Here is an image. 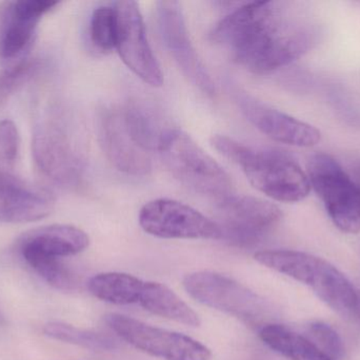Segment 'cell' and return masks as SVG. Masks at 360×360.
I'll return each mask as SVG.
<instances>
[{"label":"cell","instance_id":"83f0119b","mask_svg":"<svg viewBox=\"0 0 360 360\" xmlns=\"http://www.w3.org/2000/svg\"><path fill=\"white\" fill-rule=\"evenodd\" d=\"M356 315H357V316L359 317V319H360V294H359V304H357Z\"/></svg>","mask_w":360,"mask_h":360},{"label":"cell","instance_id":"2e32d148","mask_svg":"<svg viewBox=\"0 0 360 360\" xmlns=\"http://www.w3.org/2000/svg\"><path fill=\"white\" fill-rule=\"evenodd\" d=\"M55 198L48 190L34 185L14 173L0 171V222L29 223L48 217Z\"/></svg>","mask_w":360,"mask_h":360},{"label":"cell","instance_id":"d4e9b609","mask_svg":"<svg viewBox=\"0 0 360 360\" xmlns=\"http://www.w3.org/2000/svg\"><path fill=\"white\" fill-rule=\"evenodd\" d=\"M39 69V61L27 56L8 66L0 72V107L6 105L8 99L27 84Z\"/></svg>","mask_w":360,"mask_h":360},{"label":"cell","instance_id":"44dd1931","mask_svg":"<svg viewBox=\"0 0 360 360\" xmlns=\"http://www.w3.org/2000/svg\"><path fill=\"white\" fill-rule=\"evenodd\" d=\"M145 281L124 273H101L89 280L88 289L97 299L116 306L137 304Z\"/></svg>","mask_w":360,"mask_h":360},{"label":"cell","instance_id":"cb8c5ba5","mask_svg":"<svg viewBox=\"0 0 360 360\" xmlns=\"http://www.w3.org/2000/svg\"><path fill=\"white\" fill-rule=\"evenodd\" d=\"M89 36L91 44L97 51L107 53L116 49L117 16L114 6H98L93 11Z\"/></svg>","mask_w":360,"mask_h":360},{"label":"cell","instance_id":"6da1fadb","mask_svg":"<svg viewBox=\"0 0 360 360\" xmlns=\"http://www.w3.org/2000/svg\"><path fill=\"white\" fill-rule=\"evenodd\" d=\"M210 36L245 69L268 74L308 52L316 42L317 29L292 16L283 4L253 1L235 6Z\"/></svg>","mask_w":360,"mask_h":360},{"label":"cell","instance_id":"52a82bcc","mask_svg":"<svg viewBox=\"0 0 360 360\" xmlns=\"http://www.w3.org/2000/svg\"><path fill=\"white\" fill-rule=\"evenodd\" d=\"M308 178L338 230L359 234L360 188L338 162L328 154H315L309 161Z\"/></svg>","mask_w":360,"mask_h":360},{"label":"cell","instance_id":"5b68a950","mask_svg":"<svg viewBox=\"0 0 360 360\" xmlns=\"http://www.w3.org/2000/svg\"><path fill=\"white\" fill-rule=\"evenodd\" d=\"M65 118L56 111L44 114L34 129L32 151L42 175L65 187H78L84 180V158Z\"/></svg>","mask_w":360,"mask_h":360},{"label":"cell","instance_id":"7c38bea8","mask_svg":"<svg viewBox=\"0 0 360 360\" xmlns=\"http://www.w3.org/2000/svg\"><path fill=\"white\" fill-rule=\"evenodd\" d=\"M158 20L162 42L184 75L201 92L213 97L215 84L196 49L191 42L184 13L179 1L158 2Z\"/></svg>","mask_w":360,"mask_h":360},{"label":"cell","instance_id":"e0dca14e","mask_svg":"<svg viewBox=\"0 0 360 360\" xmlns=\"http://www.w3.org/2000/svg\"><path fill=\"white\" fill-rule=\"evenodd\" d=\"M90 238L86 232L69 224H52L25 232L17 239L21 255L36 254L63 259L86 251Z\"/></svg>","mask_w":360,"mask_h":360},{"label":"cell","instance_id":"484cf974","mask_svg":"<svg viewBox=\"0 0 360 360\" xmlns=\"http://www.w3.org/2000/svg\"><path fill=\"white\" fill-rule=\"evenodd\" d=\"M20 149V135L14 122L0 120V171L14 173Z\"/></svg>","mask_w":360,"mask_h":360},{"label":"cell","instance_id":"277c9868","mask_svg":"<svg viewBox=\"0 0 360 360\" xmlns=\"http://www.w3.org/2000/svg\"><path fill=\"white\" fill-rule=\"evenodd\" d=\"M158 152L175 179L190 190L217 201L233 194L230 175L184 131L170 129Z\"/></svg>","mask_w":360,"mask_h":360},{"label":"cell","instance_id":"d6986e66","mask_svg":"<svg viewBox=\"0 0 360 360\" xmlns=\"http://www.w3.org/2000/svg\"><path fill=\"white\" fill-rule=\"evenodd\" d=\"M124 122L131 135L146 151L160 149V144L171 128L153 108L139 101H129L122 108Z\"/></svg>","mask_w":360,"mask_h":360},{"label":"cell","instance_id":"3957f363","mask_svg":"<svg viewBox=\"0 0 360 360\" xmlns=\"http://www.w3.org/2000/svg\"><path fill=\"white\" fill-rule=\"evenodd\" d=\"M256 261L310 287L319 298L345 317L356 315L359 293L348 278L323 258L291 249H268Z\"/></svg>","mask_w":360,"mask_h":360},{"label":"cell","instance_id":"ba28073f","mask_svg":"<svg viewBox=\"0 0 360 360\" xmlns=\"http://www.w3.org/2000/svg\"><path fill=\"white\" fill-rule=\"evenodd\" d=\"M110 329L141 352L164 360H211L205 345L179 333L153 327L132 317L110 314L105 317Z\"/></svg>","mask_w":360,"mask_h":360},{"label":"cell","instance_id":"7a4b0ae2","mask_svg":"<svg viewBox=\"0 0 360 360\" xmlns=\"http://www.w3.org/2000/svg\"><path fill=\"white\" fill-rule=\"evenodd\" d=\"M211 143L224 158L240 167L250 183L269 198L296 203L310 194L308 175L287 154L254 149L226 135H213Z\"/></svg>","mask_w":360,"mask_h":360},{"label":"cell","instance_id":"30bf717a","mask_svg":"<svg viewBox=\"0 0 360 360\" xmlns=\"http://www.w3.org/2000/svg\"><path fill=\"white\" fill-rule=\"evenodd\" d=\"M139 224L147 234L158 238L221 239L217 222L171 199H156L143 205Z\"/></svg>","mask_w":360,"mask_h":360},{"label":"cell","instance_id":"7402d4cb","mask_svg":"<svg viewBox=\"0 0 360 360\" xmlns=\"http://www.w3.org/2000/svg\"><path fill=\"white\" fill-rule=\"evenodd\" d=\"M44 333L52 340L75 345L95 352H110L118 348L117 342L110 336L63 323H46L44 327Z\"/></svg>","mask_w":360,"mask_h":360},{"label":"cell","instance_id":"4fadbf2b","mask_svg":"<svg viewBox=\"0 0 360 360\" xmlns=\"http://www.w3.org/2000/svg\"><path fill=\"white\" fill-rule=\"evenodd\" d=\"M97 132L103 154L117 170L134 177L149 175L152 170L150 152L133 139L122 109L101 108L97 114Z\"/></svg>","mask_w":360,"mask_h":360},{"label":"cell","instance_id":"ffe728a7","mask_svg":"<svg viewBox=\"0 0 360 360\" xmlns=\"http://www.w3.org/2000/svg\"><path fill=\"white\" fill-rule=\"evenodd\" d=\"M264 345L289 360H335L317 348L309 338L276 323H266L259 329Z\"/></svg>","mask_w":360,"mask_h":360},{"label":"cell","instance_id":"8992f818","mask_svg":"<svg viewBox=\"0 0 360 360\" xmlns=\"http://www.w3.org/2000/svg\"><path fill=\"white\" fill-rule=\"evenodd\" d=\"M186 293L203 306L232 315L249 325H264L270 310L262 297L241 283L214 272H196L184 279Z\"/></svg>","mask_w":360,"mask_h":360},{"label":"cell","instance_id":"f1b7e54d","mask_svg":"<svg viewBox=\"0 0 360 360\" xmlns=\"http://www.w3.org/2000/svg\"><path fill=\"white\" fill-rule=\"evenodd\" d=\"M359 181H360V167L359 168ZM359 188H360V185H359Z\"/></svg>","mask_w":360,"mask_h":360},{"label":"cell","instance_id":"4316f807","mask_svg":"<svg viewBox=\"0 0 360 360\" xmlns=\"http://www.w3.org/2000/svg\"><path fill=\"white\" fill-rule=\"evenodd\" d=\"M308 332L311 342L328 356L335 360L344 357L346 352L344 342L333 328L327 323L317 321L309 325Z\"/></svg>","mask_w":360,"mask_h":360},{"label":"cell","instance_id":"8fae6325","mask_svg":"<svg viewBox=\"0 0 360 360\" xmlns=\"http://www.w3.org/2000/svg\"><path fill=\"white\" fill-rule=\"evenodd\" d=\"M117 16L116 49L127 67L146 84L164 85V73L148 39L143 14L132 0L113 4Z\"/></svg>","mask_w":360,"mask_h":360},{"label":"cell","instance_id":"603a6c76","mask_svg":"<svg viewBox=\"0 0 360 360\" xmlns=\"http://www.w3.org/2000/svg\"><path fill=\"white\" fill-rule=\"evenodd\" d=\"M27 266L48 285L61 291H72L76 287L73 273L59 258L46 257L36 254L21 255Z\"/></svg>","mask_w":360,"mask_h":360},{"label":"cell","instance_id":"5bb4252c","mask_svg":"<svg viewBox=\"0 0 360 360\" xmlns=\"http://www.w3.org/2000/svg\"><path fill=\"white\" fill-rule=\"evenodd\" d=\"M59 4L54 0L0 2V58L14 61L23 57L33 42L42 17Z\"/></svg>","mask_w":360,"mask_h":360},{"label":"cell","instance_id":"9c48e42d","mask_svg":"<svg viewBox=\"0 0 360 360\" xmlns=\"http://www.w3.org/2000/svg\"><path fill=\"white\" fill-rule=\"evenodd\" d=\"M217 222L221 239L239 247L256 244L278 226L279 207L251 196H231L217 201Z\"/></svg>","mask_w":360,"mask_h":360},{"label":"cell","instance_id":"9a60e30c","mask_svg":"<svg viewBox=\"0 0 360 360\" xmlns=\"http://www.w3.org/2000/svg\"><path fill=\"white\" fill-rule=\"evenodd\" d=\"M234 99L247 120L274 141L304 148L321 142V133L316 127L274 109L245 91H235Z\"/></svg>","mask_w":360,"mask_h":360},{"label":"cell","instance_id":"ac0fdd59","mask_svg":"<svg viewBox=\"0 0 360 360\" xmlns=\"http://www.w3.org/2000/svg\"><path fill=\"white\" fill-rule=\"evenodd\" d=\"M137 306L143 310L169 321H176L188 327L200 325L198 315L179 296L162 283L145 281Z\"/></svg>","mask_w":360,"mask_h":360}]
</instances>
